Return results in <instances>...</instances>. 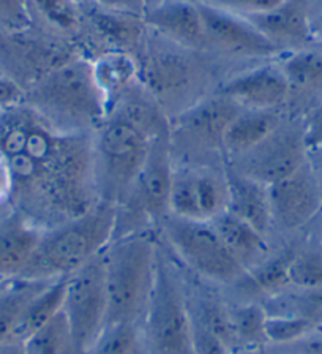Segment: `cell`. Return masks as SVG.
Returning <instances> with one entry per match:
<instances>
[{"mask_svg": "<svg viewBox=\"0 0 322 354\" xmlns=\"http://www.w3.org/2000/svg\"><path fill=\"white\" fill-rule=\"evenodd\" d=\"M93 76L102 91L109 109L131 87L138 75V68L129 55L119 51L108 53L92 64Z\"/></svg>", "mask_w": 322, "mask_h": 354, "instance_id": "cb8c5ba5", "label": "cell"}, {"mask_svg": "<svg viewBox=\"0 0 322 354\" xmlns=\"http://www.w3.org/2000/svg\"><path fill=\"white\" fill-rule=\"evenodd\" d=\"M280 351L285 354H322V332L305 335L303 339L290 343V345H281Z\"/></svg>", "mask_w": 322, "mask_h": 354, "instance_id": "74e56055", "label": "cell"}, {"mask_svg": "<svg viewBox=\"0 0 322 354\" xmlns=\"http://www.w3.org/2000/svg\"><path fill=\"white\" fill-rule=\"evenodd\" d=\"M22 343L26 354H75L73 339L62 312Z\"/></svg>", "mask_w": 322, "mask_h": 354, "instance_id": "4316f807", "label": "cell"}, {"mask_svg": "<svg viewBox=\"0 0 322 354\" xmlns=\"http://www.w3.org/2000/svg\"><path fill=\"white\" fill-rule=\"evenodd\" d=\"M115 215L117 207L98 201L79 217L43 230L16 279L55 280L75 272L113 241Z\"/></svg>", "mask_w": 322, "mask_h": 354, "instance_id": "3957f363", "label": "cell"}, {"mask_svg": "<svg viewBox=\"0 0 322 354\" xmlns=\"http://www.w3.org/2000/svg\"><path fill=\"white\" fill-rule=\"evenodd\" d=\"M232 328L237 339V346H254L265 342L264 324L267 313L256 304H247L229 310Z\"/></svg>", "mask_w": 322, "mask_h": 354, "instance_id": "4dcf8cb0", "label": "cell"}, {"mask_svg": "<svg viewBox=\"0 0 322 354\" xmlns=\"http://www.w3.org/2000/svg\"><path fill=\"white\" fill-rule=\"evenodd\" d=\"M291 84L280 65H261L226 81L216 93L229 98L242 109L275 111L286 102Z\"/></svg>", "mask_w": 322, "mask_h": 354, "instance_id": "9a60e30c", "label": "cell"}, {"mask_svg": "<svg viewBox=\"0 0 322 354\" xmlns=\"http://www.w3.org/2000/svg\"><path fill=\"white\" fill-rule=\"evenodd\" d=\"M318 321L294 313H276L267 315L264 324L265 342L274 345H290L312 334Z\"/></svg>", "mask_w": 322, "mask_h": 354, "instance_id": "f1b7e54d", "label": "cell"}, {"mask_svg": "<svg viewBox=\"0 0 322 354\" xmlns=\"http://www.w3.org/2000/svg\"><path fill=\"white\" fill-rule=\"evenodd\" d=\"M92 21L97 29L113 43L126 44L140 35V24L135 15L102 8L92 15Z\"/></svg>", "mask_w": 322, "mask_h": 354, "instance_id": "d6a6232c", "label": "cell"}, {"mask_svg": "<svg viewBox=\"0 0 322 354\" xmlns=\"http://www.w3.org/2000/svg\"><path fill=\"white\" fill-rule=\"evenodd\" d=\"M231 354H259V351L254 346H242L237 348V351H231Z\"/></svg>", "mask_w": 322, "mask_h": 354, "instance_id": "f6af8a7d", "label": "cell"}, {"mask_svg": "<svg viewBox=\"0 0 322 354\" xmlns=\"http://www.w3.org/2000/svg\"><path fill=\"white\" fill-rule=\"evenodd\" d=\"M198 2L212 5V7L226 11H232V13L242 16H253L278 7L285 0H198Z\"/></svg>", "mask_w": 322, "mask_h": 354, "instance_id": "8d00e7d4", "label": "cell"}, {"mask_svg": "<svg viewBox=\"0 0 322 354\" xmlns=\"http://www.w3.org/2000/svg\"><path fill=\"white\" fill-rule=\"evenodd\" d=\"M188 310L205 328L212 330L231 351L236 350L237 339L234 328H232L229 310L225 307V304L212 296H196L193 301H188Z\"/></svg>", "mask_w": 322, "mask_h": 354, "instance_id": "484cf974", "label": "cell"}, {"mask_svg": "<svg viewBox=\"0 0 322 354\" xmlns=\"http://www.w3.org/2000/svg\"><path fill=\"white\" fill-rule=\"evenodd\" d=\"M32 26L29 0H0V29L16 33L26 32Z\"/></svg>", "mask_w": 322, "mask_h": 354, "instance_id": "e575fe53", "label": "cell"}, {"mask_svg": "<svg viewBox=\"0 0 322 354\" xmlns=\"http://www.w3.org/2000/svg\"><path fill=\"white\" fill-rule=\"evenodd\" d=\"M21 97L22 93L15 82L5 80V77H0V109L16 106V104L21 103Z\"/></svg>", "mask_w": 322, "mask_h": 354, "instance_id": "60d3db41", "label": "cell"}, {"mask_svg": "<svg viewBox=\"0 0 322 354\" xmlns=\"http://www.w3.org/2000/svg\"><path fill=\"white\" fill-rule=\"evenodd\" d=\"M307 160L308 147L303 140V130L278 127L256 147L236 158L237 165L232 168L269 187L292 174Z\"/></svg>", "mask_w": 322, "mask_h": 354, "instance_id": "8fae6325", "label": "cell"}, {"mask_svg": "<svg viewBox=\"0 0 322 354\" xmlns=\"http://www.w3.org/2000/svg\"><path fill=\"white\" fill-rule=\"evenodd\" d=\"M10 190H11V180L7 166L0 160V204L5 201H10Z\"/></svg>", "mask_w": 322, "mask_h": 354, "instance_id": "7bdbcfd3", "label": "cell"}, {"mask_svg": "<svg viewBox=\"0 0 322 354\" xmlns=\"http://www.w3.org/2000/svg\"><path fill=\"white\" fill-rule=\"evenodd\" d=\"M290 81L291 88H308L322 86V51L297 49L292 51L280 65Z\"/></svg>", "mask_w": 322, "mask_h": 354, "instance_id": "83f0119b", "label": "cell"}, {"mask_svg": "<svg viewBox=\"0 0 322 354\" xmlns=\"http://www.w3.org/2000/svg\"><path fill=\"white\" fill-rule=\"evenodd\" d=\"M108 292L106 326L135 323L151 296L158 250L147 231L111 241L102 252Z\"/></svg>", "mask_w": 322, "mask_h": 354, "instance_id": "277c9868", "label": "cell"}, {"mask_svg": "<svg viewBox=\"0 0 322 354\" xmlns=\"http://www.w3.org/2000/svg\"><path fill=\"white\" fill-rule=\"evenodd\" d=\"M321 243H322V241H321Z\"/></svg>", "mask_w": 322, "mask_h": 354, "instance_id": "bcb514c9", "label": "cell"}, {"mask_svg": "<svg viewBox=\"0 0 322 354\" xmlns=\"http://www.w3.org/2000/svg\"><path fill=\"white\" fill-rule=\"evenodd\" d=\"M0 160L11 209L48 230L100 201L92 135L57 130L27 103L0 109Z\"/></svg>", "mask_w": 322, "mask_h": 354, "instance_id": "6da1fadb", "label": "cell"}, {"mask_svg": "<svg viewBox=\"0 0 322 354\" xmlns=\"http://www.w3.org/2000/svg\"><path fill=\"white\" fill-rule=\"evenodd\" d=\"M256 29L281 51V49L307 48L313 41V24L308 0H285L278 7L265 13L245 16Z\"/></svg>", "mask_w": 322, "mask_h": 354, "instance_id": "2e32d148", "label": "cell"}, {"mask_svg": "<svg viewBox=\"0 0 322 354\" xmlns=\"http://www.w3.org/2000/svg\"><path fill=\"white\" fill-rule=\"evenodd\" d=\"M102 252L65 277L62 313L68 323L75 354L91 351L106 328L108 292Z\"/></svg>", "mask_w": 322, "mask_h": 354, "instance_id": "ba28073f", "label": "cell"}, {"mask_svg": "<svg viewBox=\"0 0 322 354\" xmlns=\"http://www.w3.org/2000/svg\"><path fill=\"white\" fill-rule=\"evenodd\" d=\"M43 230L18 210L0 217V280L15 279L29 261Z\"/></svg>", "mask_w": 322, "mask_h": 354, "instance_id": "d6986e66", "label": "cell"}, {"mask_svg": "<svg viewBox=\"0 0 322 354\" xmlns=\"http://www.w3.org/2000/svg\"><path fill=\"white\" fill-rule=\"evenodd\" d=\"M303 140L308 151L313 147L322 146V106H319L308 118L307 125L303 129Z\"/></svg>", "mask_w": 322, "mask_h": 354, "instance_id": "f35d334b", "label": "cell"}, {"mask_svg": "<svg viewBox=\"0 0 322 354\" xmlns=\"http://www.w3.org/2000/svg\"><path fill=\"white\" fill-rule=\"evenodd\" d=\"M242 108L220 93L187 108L171 129V141H180L196 149L223 151V135Z\"/></svg>", "mask_w": 322, "mask_h": 354, "instance_id": "4fadbf2b", "label": "cell"}, {"mask_svg": "<svg viewBox=\"0 0 322 354\" xmlns=\"http://www.w3.org/2000/svg\"><path fill=\"white\" fill-rule=\"evenodd\" d=\"M0 354H26L24 343L16 340H7L0 343Z\"/></svg>", "mask_w": 322, "mask_h": 354, "instance_id": "ee69618b", "label": "cell"}, {"mask_svg": "<svg viewBox=\"0 0 322 354\" xmlns=\"http://www.w3.org/2000/svg\"><path fill=\"white\" fill-rule=\"evenodd\" d=\"M142 15L147 26L182 46L194 48L204 43L202 19L196 0H160Z\"/></svg>", "mask_w": 322, "mask_h": 354, "instance_id": "e0dca14e", "label": "cell"}, {"mask_svg": "<svg viewBox=\"0 0 322 354\" xmlns=\"http://www.w3.org/2000/svg\"><path fill=\"white\" fill-rule=\"evenodd\" d=\"M225 177L227 185V212L253 226L261 234H267L274 223L267 185L238 173L232 166L225 169Z\"/></svg>", "mask_w": 322, "mask_h": 354, "instance_id": "ac0fdd59", "label": "cell"}, {"mask_svg": "<svg viewBox=\"0 0 322 354\" xmlns=\"http://www.w3.org/2000/svg\"><path fill=\"white\" fill-rule=\"evenodd\" d=\"M41 18L62 32L75 30L79 26L81 11L76 0H29Z\"/></svg>", "mask_w": 322, "mask_h": 354, "instance_id": "836d02e7", "label": "cell"}, {"mask_svg": "<svg viewBox=\"0 0 322 354\" xmlns=\"http://www.w3.org/2000/svg\"><path fill=\"white\" fill-rule=\"evenodd\" d=\"M103 10L120 11V13H144L146 11V0H93Z\"/></svg>", "mask_w": 322, "mask_h": 354, "instance_id": "ab89813d", "label": "cell"}, {"mask_svg": "<svg viewBox=\"0 0 322 354\" xmlns=\"http://www.w3.org/2000/svg\"><path fill=\"white\" fill-rule=\"evenodd\" d=\"M269 188L272 221L285 230H299L312 221L322 209L321 192L308 160Z\"/></svg>", "mask_w": 322, "mask_h": 354, "instance_id": "7c38bea8", "label": "cell"}, {"mask_svg": "<svg viewBox=\"0 0 322 354\" xmlns=\"http://www.w3.org/2000/svg\"><path fill=\"white\" fill-rule=\"evenodd\" d=\"M191 319V346L194 354H231L227 348L212 330H209L201 321L190 313Z\"/></svg>", "mask_w": 322, "mask_h": 354, "instance_id": "d590c367", "label": "cell"}, {"mask_svg": "<svg viewBox=\"0 0 322 354\" xmlns=\"http://www.w3.org/2000/svg\"><path fill=\"white\" fill-rule=\"evenodd\" d=\"M212 225L218 231L227 250L245 270H249L264 258H267L269 247L265 242V236L243 220L237 218L236 215L225 210L223 214L212 220Z\"/></svg>", "mask_w": 322, "mask_h": 354, "instance_id": "ffe728a7", "label": "cell"}, {"mask_svg": "<svg viewBox=\"0 0 322 354\" xmlns=\"http://www.w3.org/2000/svg\"><path fill=\"white\" fill-rule=\"evenodd\" d=\"M297 248L287 247L275 257L264 258L258 266H254L240 280L248 290L258 292H275L290 285V266Z\"/></svg>", "mask_w": 322, "mask_h": 354, "instance_id": "d4e9b609", "label": "cell"}, {"mask_svg": "<svg viewBox=\"0 0 322 354\" xmlns=\"http://www.w3.org/2000/svg\"><path fill=\"white\" fill-rule=\"evenodd\" d=\"M153 138L124 115L109 111L92 133L100 201L120 206L130 195Z\"/></svg>", "mask_w": 322, "mask_h": 354, "instance_id": "5b68a950", "label": "cell"}, {"mask_svg": "<svg viewBox=\"0 0 322 354\" xmlns=\"http://www.w3.org/2000/svg\"><path fill=\"white\" fill-rule=\"evenodd\" d=\"M87 354H140L136 324L117 323L106 326Z\"/></svg>", "mask_w": 322, "mask_h": 354, "instance_id": "1f68e13d", "label": "cell"}, {"mask_svg": "<svg viewBox=\"0 0 322 354\" xmlns=\"http://www.w3.org/2000/svg\"><path fill=\"white\" fill-rule=\"evenodd\" d=\"M198 2V0H196ZM204 41L240 55H270L278 51L245 16L198 2Z\"/></svg>", "mask_w": 322, "mask_h": 354, "instance_id": "5bb4252c", "label": "cell"}, {"mask_svg": "<svg viewBox=\"0 0 322 354\" xmlns=\"http://www.w3.org/2000/svg\"><path fill=\"white\" fill-rule=\"evenodd\" d=\"M227 207L225 173L207 168H176L172 177L169 212L188 220L212 221Z\"/></svg>", "mask_w": 322, "mask_h": 354, "instance_id": "30bf717a", "label": "cell"}, {"mask_svg": "<svg viewBox=\"0 0 322 354\" xmlns=\"http://www.w3.org/2000/svg\"><path fill=\"white\" fill-rule=\"evenodd\" d=\"M278 129L275 111L242 109L223 135V151L232 158L242 157Z\"/></svg>", "mask_w": 322, "mask_h": 354, "instance_id": "44dd1931", "label": "cell"}, {"mask_svg": "<svg viewBox=\"0 0 322 354\" xmlns=\"http://www.w3.org/2000/svg\"><path fill=\"white\" fill-rule=\"evenodd\" d=\"M27 104L57 130L81 135H92L108 115L92 64L81 59H66L37 80Z\"/></svg>", "mask_w": 322, "mask_h": 354, "instance_id": "7a4b0ae2", "label": "cell"}, {"mask_svg": "<svg viewBox=\"0 0 322 354\" xmlns=\"http://www.w3.org/2000/svg\"><path fill=\"white\" fill-rule=\"evenodd\" d=\"M64 296L65 277L49 281L22 312L13 334H11V340L24 342L27 337H30L33 332L43 328L59 312H62Z\"/></svg>", "mask_w": 322, "mask_h": 354, "instance_id": "7402d4cb", "label": "cell"}, {"mask_svg": "<svg viewBox=\"0 0 322 354\" xmlns=\"http://www.w3.org/2000/svg\"><path fill=\"white\" fill-rule=\"evenodd\" d=\"M174 169L171 131L161 133L152 140L130 195L117 206L113 239L146 231L153 221L163 223L171 214L169 195Z\"/></svg>", "mask_w": 322, "mask_h": 354, "instance_id": "8992f818", "label": "cell"}, {"mask_svg": "<svg viewBox=\"0 0 322 354\" xmlns=\"http://www.w3.org/2000/svg\"><path fill=\"white\" fill-rule=\"evenodd\" d=\"M53 280H0V343L11 340V334L29 302Z\"/></svg>", "mask_w": 322, "mask_h": 354, "instance_id": "603a6c76", "label": "cell"}, {"mask_svg": "<svg viewBox=\"0 0 322 354\" xmlns=\"http://www.w3.org/2000/svg\"><path fill=\"white\" fill-rule=\"evenodd\" d=\"M290 285L299 290L322 288V243L296 252L290 266Z\"/></svg>", "mask_w": 322, "mask_h": 354, "instance_id": "f546056e", "label": "cell"}, {"mask_svg": "<svg viewBox=\"0 0 322 354\" xmlns=\"http://www.w3.org/2000/svg\"><path fill=\"white\" fill-rule=\"evenodd\" d=\"M308 163L312 166V171L318 182L321 198H322V146L313 147L308 151Z\"/></svg>", "mask_w": 322, "mask_h": 354, "instance_id": "b9f144b4", "label": "cell"}, {"mask_svg": "<svg viewBox=\"0 0 322 354\" xmlns=\"http://www.w3.org/2000/svg\"><path fill=\"white\" fill-rule=\"evenodd\" d=\"M161 225L182 261L204 279L234 283L245 277L247 270L227 250L212 221L188 220L169 214Z\"/></svg>", "mask_w": 322, "mask_h": 354, "instance_id": "9c48e42d", "label": "cell"}, {"mask_svg": "<svg viewBox=\"0 0 322 354\" xmlns=\"http://www.w3.org/2000/svg\"><path fill=\"white\" fill-rule=\"evenodd\" d=\"M144 319L152 354H194L188 301L160 253Z\"/></svg>", "mask_w": 322, "mask_h": 354, "instance_id": "52a82bcc", "label": "cell"}]
</instances>
